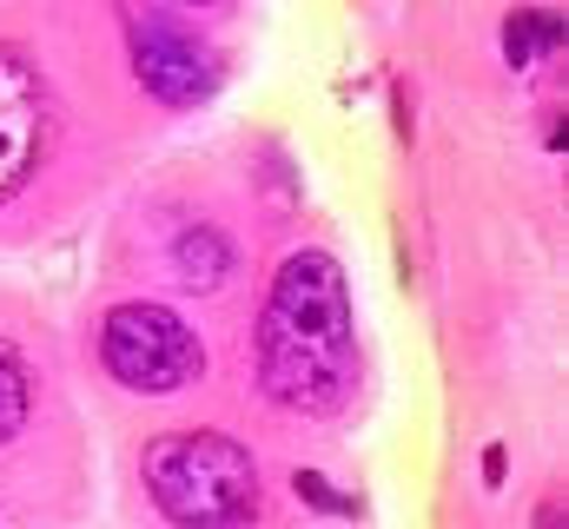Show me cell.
<instances>
[{
	"instance_id": "6da1fadb",
	"label": "cell",
	"mask_w": 569,
	"mask_h": 529,
	"mask_svg": "<svg viewBox=\"0 0 569 529\" xmlns=\"http://www.w3.org/2000/svg\"><path fill=\"white\" fill-rule=\"evenodd\" d=\"M259 385L272 403L325 417L358 385L351 285L331 252H291L259 311Z\"/></svg>"
},
{
	"instance_id": "7a4b0ae2",
	"label": "cell",
	"mask_w": 569,
	"mask_h": 529,
	"mask_svg": "<svg viewBox=\"0 0 569 529\" xmlns=\"http://www.w3.org/2000/svg\"><path fill=\"white\" fill-rule=\"evenodd\" d=\"M146 490L179 529H246L259 517V457L219 430L146 443Z\"/></svg>"
},
{
	"instance_id": "3957f363",
	"label": "cell",
	"mask_w": 569,
	"mask_h": 529,
	"mask_svg": "<svg viewBox=\"0 0 569 529\" xmlns=\"http://www.w3.org/2000/svg\"><path fill=\"white\" fill-rule=\"evenodd\" d=\"M100 358L107 371L140 397H166L179 385H192L206 371V345L199 331L172 311V305H152V298H133V305H113L107 325H100Z\"/></svg>"
},
{
	"instance_id": "277c9868",
	"label": "cell",
	"mask_w": 569,
	"mask_h": 529,
	"mask_svg": "<svg viewBox=\"0 0 569 529\" xmlns=\"http://www.w3.org/2000/svg\"><path fill=\"white\" fill-rule=\"evenodd\" d=\"M127 47H133V73L152 100L166 107H199L219 93V53L199 27H186L179 13H127Z\"/></svg>"
},
{
	"instance_id": "5b68a950",
	"label": "cell",
	"mask_w": 569,
	"mask_h": 529,
	"mask_svg": "<svg viewBox=\"0 0 569 529\" xmlns=\"http://www.w3.org/2000/svg\"><path fill=\"white\" fill-rule=\"evenodd\" d=\"M47 132H53V93H47V73L33 67L27 47L0 40V206L40 172Z\"/></svg>"
},
{
	"instance_id": "8992f818",
	"label": "cell",
	"mask_w": 569,
	"mask_h": 529,
	"mask_svg": "<svg viewBox=\"0 0 569 529\" xmlns=\"http://www.w3.org/2000/svg\"><path fill=\"white\" fill-rule=\"evenodd\" d=\"M172 264H179V285L212 291V285L232 271V252H226V239H219L212 226H192V232H179V239H172Z\"/></svg>"
},
{
	"instance_id": "52a82bcc",
	"label": "cell",
	"mask_w": 569,
	"mask_h": 529,
	"mask_svg": "<svg viewBox=\"0 0 569 529\" xmlns=\"http://www.w3.org/2000/svg\"><path fill=\"white\" fill-rule=\"evenodd\" d=\"M27 410H33V371L13 345H0V443L27 430Z\"/></svg>"
},
{
	"instance_id": "ba28073f",
	"label": "cell",
	"mask_w": 569,
	"mask_h": 529,
	"mask_svg": "<svg viewBox=\"0 0 569 529\" xmlns=\"http://www.w3.org/2000/svg\"><path fill=\"white\" fill-rule=\"evenodd\" d=\"M537 529H563V503H557V497H550V503L537 510Z\"/></svg>"
}]
</instances>
